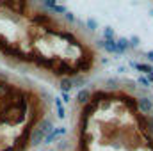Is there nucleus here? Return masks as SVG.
I'll return each mask as SVG.
<instances>
[{
  "instance_id": "10",
  "label": "nucleus",
  "mask_w": 153,
  "mask_h": 151,
  "mask_svg": "<svg viewBox=\"0 0 153 151\" xmlns=\"http://www.w3.org/2000/svg\"><path fill=\"white\" fill-rule=\"evenodd\" d=\"M139 41H141V39L137 38V36H132V38L128 39V43H130V46H139Z\"/></svg>"
},
{
  "instance_id": "12",
  "label": "nucleus",
  "mask_w": 153,
  "mask_h": 151,
  "mask_svg": "<svg viewBox=\"0 0 153 151\" xmlns=\"http://www.w3.org/2000/svg\"><path fill=\"white\" fill-rule=\"evenodd\" d=\"M139 82H141L144 87H150V85H152V84L148 82V78H146V76H141V78H139Z\"/></svg>"
},
{
  "instance_id": "9",
  "label": "nucleus",
  "mask_w": 153,
  "mask_h": 151,
  "mask_svg": "<svg viewBox=\"0 0 153 151\" xmlns=\"http://www.w3.org/2000/svg\"><path fill=\"white\" fill-rule=\"evenodd\" d=\"M87 27H89L91 30H96V27H98L96 20H93V18H87Z\"/></svg>"
},
{
  "instance_id": "6",
  "label": "nucleus",
  "mask_w": 153,
  "mask_h": 151,
  "mask_svg": "<svg viewBox=\"0 0 153 151\" xmlns=\"http://www.w3.org/2000/svg\"><path fill=\"white\" fill-rule=\"evenodd\" d=\"M103 38H105V41H112V39H114V30H112V27H105V29H103Z\"/></svg>"
},
{
  "instance_id": "4",
  "label": "nucleus",
  "mask_w": 153,
  "mask_h": 151,
  "mask_svg": "<svg viewBox=\"0 0 153 151\" xmlns=\"http://www.w3.org/2000/svg\"><path fill=\"white\" fill-rule=\"evenodd\" d=\"M135 70H139V71H143V73H146V75H150V73H153V66H150V64H132Z\"/></svg>"
},
{
  "instance_id": "3",
  "label": "nucleus",
  "mask_w": 153,
  "mask_h": 151,
  "mask_svg": "<svg viewBox=\"0 0 153 151\" xmlns=\"http://www.w3.org/2000/svg\"><path fill=\"white\" fill-rule=\"evenodd\" d=\"M71 87H73L71 76H62V78H61V89H62V93H68V91H71Z\"/></svg>"
},
{
  "instance_id": "11",
  "label": "nucleus",
  "mask_w": 153,
  "mask_h": 151,
  "mask_svg": "<svg viewBox=\"0 0 153 151\" xmlns=\"http://www.w3.org/2000/svg\"><path fill=\"white\" fill-rule=\"evenodd\" d=\"M62 16H64V20H68V21H70V23H73V21H75V16H73V14H71V13H70V11H68V13H64V14H62Z\"/></svg>"
},
{
  "instance_id": "5",
  "label": "nucleus",
  "mask_w": 153,
  "mask_h": 151,
  "mask_svg": "<svg viewBox=\"0 0 153 151\" xmlns=\"http://www.w3.org/2000/svg\"><path fill=\"white\" fill-rule=\"evenodd\" d=\"M102 46H103L109 53H116V43H114V39H112V41H102Z\"/></svg>"
},
{
  "instance_id": "8",
  "label": "nucleus",
  "mask_w": 153,
  "mask_h": 151,
  "mask_svg": "<svg viewBox=\"0 0 153 151\" xmlns=\"http://www.w3.org/2000/svg\"><path fill=\"white\" fill-rule=\"evenodd\" d=\"M53 13H59V14H64V13H68V9L64 7V5H53V9H52Z\"/></svg>"
},
{
  "instance_id": "1",
  "label": "nucleus",
  "mask_w": 153,
  "mask_h": 151,
  "mask_svg": "<svg viewBox=\"0 0 153 151\" xmlns=\"http://www.w3.org/2000/svg\"><path fill=\"white\" fill-rule=\"evenodd\" d=\"M114 43H116V53H125L130 48V43H128L126 38H119V39H116Z\"/></svg>"
},
{
  "instance_id": "7",
  "label": "nucleus",
  "mask_w": 153,
  "mask_h": 151,
  "mask_svg": "<svg viewBox=\"0 0 153 151\" xmlns=\"http://www.w3.org/2000/svg\"><path fill=\"white\" fill-rule=\"evenodd\" d=\"M55 105H57V115H59V117H64L66 114H64V107H62V101H61V100H57V101H55Z\"/></svg>"
},
{
  "instance_id": "14",
  "label": "nucleus",
  "mask_w": 153,
  "mask_h": 151,
  "mask_svg": "<svg viewBox=\"0 0 153 151\" xmlns=\"http://www.w3.org/2000/svg\"><path fill=\"white\" fill-rule=\"evenodd\" d=\"M146 78H148V82H150V84H152V82H153V73H150V75L146 76Z\"/></svg>"
},
{
  "instance_id": "15",
  "label": "nucleus",
  "mask_w": 153,
  "mask_h": 151,
  "mask_svg": "<svg viewBox=\"0 0 153 151\" xmlns=\"http://www.w3.org/2000/svg\"><path fill=\"white\" fill-rule=\"evenodd\" d=\"M48 151H53V150H48Z\"/></svg>"
},
{
  "instance_id": "2",
  "label": "nucleus",
  "mask_w": 153,
  "mask_h": 151,
  "mask_svg": "<svg viewBox=\"0 0 153 151\" xmlns=\"http://www.w3.org/2000/svg\"><path fill=\"white\" fill-rule=\"evenodd\" d=\"M75 100L78 101V103H82V105H87V103H89V100H91V91H87V89L78 91V94H76Z\"/></svg>"
},
{
  "instance_id": "13",
  "label": "nucleus",
  "mask_w": 153,
  "mask_h": 151,
  "mask_svg": "<svg viewBox=\"0 0 153 151\" xmlns=\"http://www.w3.org/2000/svg\"><path fill=\"white\" fill-rule=\"evenodd\" d=\"M146 55H148V59H150V61H153V50H150V52H148Z\"/></svg>"
}]
</instances>
